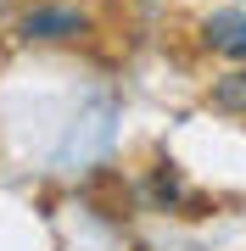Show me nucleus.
I'll use <instances>...</instances> for the list:
<instances>
[{"instance_id":"3","label":"nucleus","mask_w":246,"mask_h":251,"mask_svg":"<svg viewBox=\"0 0 246 251\" xmlns=\"http://www.w3.org/2000/svg\"><path fill=\"white\" fill-rule=\"evenodd\" d=\"M213 106H219V112H235V117H246V62H241L235 73H224L219 84H213Z\"/></svg>"},{"instance_id":"1","label":"nucleus","mask_w":246,"mask_h":251,"mask_svg":"<svg viewBox=\"0 0 246 251\" xmlns=\"http://www.w3.org/2000/svg\"><path fill=\"white\" fill-rule=\"evenodd\" d=\"M17 28H23V39H79V34H90V17L79 6H28Z\"/></svg>"},{"instance_id":"2","label":"nucleus","mask_w":246,"mask_h":251,"mask_svg":"<svg viewBox=\"0 0 246 251\" xmlns=\"http://www.w3.org/2000/svg\"><path fill=\"white\" fill-rule=\"evenodd\" d=\"M201 45L246 62V11H219V17H207L201 23Z\"/></svg>"}]
</instances>
